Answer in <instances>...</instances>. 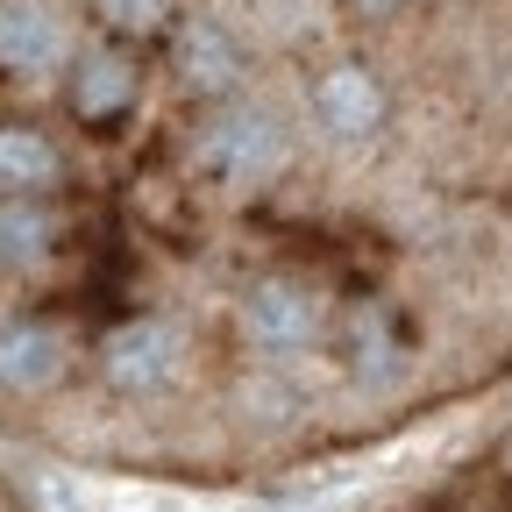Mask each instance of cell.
Wrapping results in <instances>:
<instances>
[{
	"instance_id": "9c48e42d",
	"label": "cell",
	"mask_w": 512,
	"mask_h": 512,
	"mask_svg": "<svg viewBox=\"0 0 512 512\" xmlns=\"http://www.w3.org/2000/svg\"><path fill=\"white\" fill-rule=\"evenodd\" d=\"M57 178V150L36 128H0V192H43Z\"/></svg>"
},
{
	"instance_id": "8fae6325",
	"label": "cell",
	"mask_w": 512,
	"mask_h": 512,
	"mask_svg": "<svg viewBox=\"0 0 512 512\" xmlns=\"http://www.w3.org/2000/svg\"><path fill=\"white\" fill-rule=\"evenodd\" d=\"M349 349H356V370L377 384V377H392V328H384V313H356L349 320Z\"/></svg>"
},
{
	"instance_id": "8992f818",
	"label": "cell",
	"mask_w": 512,
	"mask_h": 512,
	"mask_svg": "<svg viewBox=\"0 0 512 512\" xmlns=\"http://www.w3.org/2000/svg\"><path fill=\"white\" fill-rule=\"evenodd\" d=\"M57 377H64V335L57 328H43V320L0 328V384L8 392H43Z\"/></svg>"
},
{
	"instance_id": "52a82bcc",
	"label": "cell",
	"mask_w": 512,
	"mask_h": 512,
	"mask_svg": "<svg viewBox=\"0 0 512 512\" xmlns=\"http://www.w3.org/2000/svg\"><path fill=\"white\" fill-rule=\"evenodd\" d=\"M178 79H185L192 93H228V86L242 79V50H235V36L214 29V22L178 29Z\"/></svg>"
},
{
	"instance_id": "4fadbf2b",
	"label": "cell",
	"mask_w": 512,
	"mask_h": 512,
	"mask_svg": "<svg viewBox=\"0 0 512 512\" xmlns=\"http://www.w3.org/2000/svg\"><path fill=\"white\" fill-rule=\"evenodd\" d=\"M43 505H50V512H100L72 477H43Z\"/></svg>"
},
{
	"instance_id": "5b68a950",
	"label": "cell",
	"mask_w": 512,
	"mask_h": 512,
	"mask_svg": "<svg viewBox=\"0 0 512 512\" xmlns=\"http://www.w3.org/2000/svg\"><path fill=\"white\" fill-rule=\"evenodd\" d=\"M64 57V22L43 0H0V64L15 72H50Z\"/></svg>"
},
{
	"instance_id": "30bf717a",
	"label": "cell",
	"mask_w": 512,
	"mask_h": 512,
	"mask_svg": "<svg viewBox=\"0 0 512 512\" xmlns=\"http://www.w3.org/2000/svg\"><path fill=\"white\" fill-rule=\"evenodd\" d=\"M43 249H50V214L29 200H8L0 207V256L8 264H43Z\"/></svg>"
},
{
	"instance_id": "3957f363",
	"label": "cell",
	"mask_w": 512,
	"mask_h": 512,
	"mask_svg": "<svg viewBox=\"0 0 512 512\" xmlns=\"http://www.w3.org/2000/svg\"><path fill=\"white\" fill-rule=\"evenodd\" d=\"M242 335H249L256 349H271V356H292V349H306V342L320 335V306H313L306 285L264 278V285L242 299Z\"/></svg>"
},
{
	"instance_id": "277c9868",
	"label": "cell",
	"mask_w": 512,
	"mask_h": 512,
	"mask_svg": "<svg viewBox=\"0 0 512 512\" xmlns=\"http://www.w3.org/2000/svg\"><path fill=\"white\" fill-rule=\"evenodd\" d=\"M313 121L328 128L335 143H363L370 128L384 121V93H377V79L363 72V64H335V72L313 86Z\"/></svg>"
},
{
	"instance_id": "7a4b0ae2",
	"label": "cell",
	"mask_w": 512,
	"mask_h": 512,
	"mask_svg": "<svg viewBox=\"0 0 512 512\" xmlns=\"http://www.w3.org/2000/svg\"><path fill=\"white\" fill-rule=\"evenodd\" d=\"M178 356H185V335L171 320H128V328L107 335L100 370H107L114 392H157V384L178 377Z\"/></svg>"
},
{
	"instance_id": "5bb4252c",
	"label": "cell",
	"mask_w": 512,
	"mask_h": 512,
	"mask_svg": "<svg viewBox=\"0 0 512 512\" xmlns=\"http://www.w3.org/2000/svg\"><path fill=\"white\" fill-rule=\"evenodd\" d=\"M363 8H370V15H377V8H392V0H363Z\"/></svg>"
},
{
	"instance_id": "6da1fadb",
	"label": "cell",
	"mask_w": 512,
	"mask_h": 512,
	"mask_svg": "<svg viewBox=\"0 0 512 512\" xmlns=\"http://www.w3.org/2000/svg\"><path fill=\"white\" fill-rule=\"evenodd\" d=\"M200 164L228 185H256V178H271L285 164V128L271 107H228L207 121V136H200Z\"/></svg>"
},
{
	"instance_id": "7c38bea8",
	"label": "cell",
	"mask_w": 512,
	"mask_h": 512,
	"mask_svg": "<svg viewBox=\"0 0 512 512\" xmlns=\"http://www.w3.org/2000/svg\"><path fill=\"white\" fill-rule=\"evenodd\" d=\"M164 8H171V0H100V15H107L114 29H157Z\"/></svg>"
},
{
	"instance_id": "ba28073f",
	"label": "cell",
	"mask_w": 512,
	"mask_h": 512,
	"mask_svg": "<svg viewBox=\"0 0 512 512\" xmlns=\"http://www.w3.org/2000/svg\"><path fill=\"white\" fill-rule=\"evenodd\" d=\"M128 100H136V64H128V57H114V50H93V57H79L72 107H79L86 121H107V114H121Z\"/></svg>"
}]
</instances>
